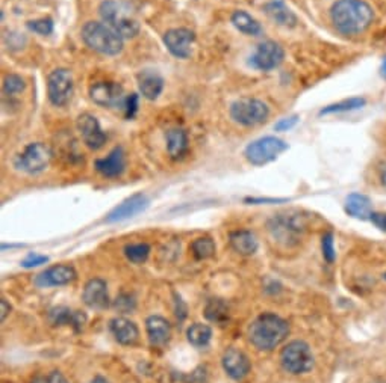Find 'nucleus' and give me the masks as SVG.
<instances>
[{
  "instance_id": "nucleus-10",
  "label": "nucleus",
  "mask_w": 386,
  "mask_h": 383,
  "mask_svg": "<svg viewBox=\"0 0 386 383\" xmlns=\"http://www.w3.org/2000/svg\"><path fill=\"white\" fill-rule=\"evenodd\" d=\"M73 89H75V80L68 70L56 68L49 74L47 95L50 103L56 108H62L71 100Z\"/></svg>"
},
{
  "instance_id": "nucleus-29",
  "label": "nucleus",
  "mask_w": 386,
  "mask_h": 383,
  "mask_svg": "<svg viewBox=\"0 0 386 383\" xmlns=\"http://www.w3.org/2000/svg\"><path fill=\"white\" fill-rule=\"evenodd\" d=\"M186 338H188V341H190V344L197 349L206 347L211 343L212 329H211V326L203 325V323H194L188 327Z\"/></svg>"
},
{
  "instance_id": "nucleus-40",
  "label": "nucleus",
  "mask_w": 386,
  "mask_h": 383,
  "mask_svg": "<svg viewBox=\"0 0 386 383\" xmlns=\"http://www.w3.org/2000/svg\"><path fill=\"white\" fill-rule=\"evenodd\" d=\"M297 123H298V116L297 115L288 116V118L279 120V123L275 125V130L276 132H288L291 129H294V127L297 125Z\"/></svg>"
},
{
  "instance_id": "nucleus-24",
  "label": "nucleus",
  "mask_w": 386,
  "mask_h": 383,
  "mask_svg": "<svg viewBox=\"0 0 386 383\" xmlns=\"http://www.w3.org/2000/svg\"><path fill=\"white\" fill-rule=\"evenodd\" d=\"M344 208H346V213L349 216L359 220H370L373 215L371 199L367 195L358 194V192L350 194L346 198V206H344Z\"/></svg>"
},
{
  "instance_id": "nucleus-33",
  "label": "nucleus",
  "mask_w": 386,
  "mask_h": 383,
  "mask_svg": "<svg viewBox=\"0 0 386 383\" xmlns=\"http://www.w3.org/2000/svg\"><path fill=\"white\" fill-rule=\"evenodd\" d=\"M124 255L133 264H143L147 261L150 255V246L147 243H132L124 248Z\"/></svg>"
},
{
  "instance_id": "nucleus-25",
  "label": "nucleus",
  "mask_w": 386,
  "mask_h": 383,
  "mask_svg": "<svg viewBox=\"0 0 386 383\" xmlns=\"http://www.w3.org/2000/svg\"><path fill=\"white\" fill-rule=\"evenodd\" d=\"M229 241H231L232 249L239 255H243V257H252V255L256 253L259 246L256 236L248 230H236L231 232Z\"/></svg>"
},
{
  "instance_id": "nucleus-6",
  "label": "nucleus",
  "mask_w": 386,
  "mask_h": 383,
  "mask_svg": "<svg viewBox=\"0 0 386 383\" xmlns=\"http://www.w3.org/2000/svg\"><path fill=\"white\" fill-rule=\"evenodd\" d=\"M288 150V144L285 141L279 139L276 136H265L250 142L246 150L244 156L248 163L255 166H264L267 163L275 162L276 158Z\"/></svg>"
},
{
  "instance_id": "nucleus-22",
  "label": "nucleus",
  "mask_w": 386,
  "mask_h": 383,
  "mask_svg": "<svg viewBox=\"0 0 386 383\" xmlns=\"http://www.w3.org/2000/svg\"><path fill=\"white\" fill-rule=\"evenodd\" d=\"M49 322L54 326H71L75 331H80L87 323V315L66 306H56L49 311Z\"/></svg>"
},
{
  "instance_id": "nucleus-37",
  "label": "nucleus",
  "mask_w": 386,
  "mask_h": 383,
  "mask_svg": "<svg viewBox=\"0 0 386 383\" xmlns=\"http://www.w3.org/2000/svg\"><path fill=\"white\" fill-rule=\"evenodd\" d=\"M135 306H137V302H135V299L131 294H120L116 299V302H114V308L123 314H129L131 311L135 310Z\"/></svg>"
},
{
  "instance_id": "nucleus-26",
  "label": "nucleus",
  "mask_w": 386,
  "mask_h": 383,
  "mask_svg": "<svg viewBox=\"0 0 386 383\" xmlns=\"http://www.w3.org/2000/svg\"><path fill=\"white\" fill-rule=\"evenodd\" d=\"M265 13L280 26L294 27L297 25L296 14L287 6L284 0H271L265 5Z\"/></svg>"
},
{
  "instance_id": "nucleus-49",
  "label": "nucleus",
  "mask_w": 386,
  "mask_h": 383,
  "mask_svg": "<svg viewBox=\"0 0 386 383\" xmlns=\"http://www.w3.org/2000/svg\"><path fill=\"white\" fill-rule=\"evenodd\" d=\"M383 278H385V281H386V273H385V275H383Z\"/></svg>"
},
{
  "instance_id": "nucleus-1",
  "label": "nucleus",
  "mask_w": 386,
  "mask_h": 383,
  "mask_svg": "<svg viewBox=\"0 0 386 383\" xmlns=\"http://www.w3.org/2000/svg\"><path fill=\"white\" fill-rule=\"evenodd\" d=\"M330 20L342 35L363 34L374 21V9L365 0H338L330 9Z\"/></svg>"
},
{
  "instance_id": "nucleus-12",
  "label": "nucleus",
  "mask_w": 386,
  "mask_h": 383,
  "mask_svg": "<svg viewBox=\"0 0 386 383\" xmlns=\"http://www.w3.org/2000/svg\"><path fill=\"white\" fill-rule=\"evenodd\" d=\"M285 59V51L275 41H264L258 46L255 55L250 58V65L260 71L277 68Z\"/></svg>"
},
{
  "instance_id": "nucleus-41",
  "label": "nucleus",
  "mask_w": 386,
  "mask_h": 383,
  "mask_svg": "<svg viewBox=\"0 0 386 383\" xmlns=\"http://www.w3.org/2000/svg\"><path fill=\"white\" fill-rule=\"evenodd\" d=\"M370 220L375 228L386 234V211H373Z\"/></svg>"
},
{
  "instance_id": "nucleus-9",
  "label": "nucleus",
  "mask_w": 386,
  "mask_h": 383,
  "mask_svg": "<svg viewBox=\"0 0 386 383\" xmlns=\"http://www.w3.org/2000/svg\"><path fill=\"white\" fill-rule=\"evenodd\" d=\"M270 108L258 99H239L231 106L232 120L244 127H255L267 121Z\"/></svg>"
},
{
  "instance_id": "nucleus-27",
  "label": "nucleus",
  "mask_w": 386,
  "mask_h": 383,
  "mask_svg": "<svg viewBox=\"0 0 386 383\" xmlns=\"http://www.w3.org/2000/svg\"><path fill=\"white\" fill-rule=\"evenodd\" d=\"M167 153L173 161H179L188 151V134L183 129H171L167 132Z\"/></svg>"
},
{
  "instance_id": "nucleus-47",
  "label": "nucleus",
  "mask_w": 386,
  "mask_h": 383,
  "mask_svg": "<svg viewBox=\"0 0 386 383\" xmlns=\"http://www.w3.org/2000/svg\"><path fill=\"white\" fill-rule=\"evenodd\" d=\"M380 183L386 189V166L382 168V171H380Z\"/></svg>"
},
{
  "instance_id": "nucleus-8",
  "label": "nucleus",
  "mask_w": 386,
  "mask_h": 383,
  "mask_svg": "<svg viewBox=\"0 0 386 383\" xmlns=\"http://www.w3.org/2000/svg\"><path fill=\"white\" fill-rule=\"evenodd\" d=\"M50 161H52L50 148L46 144L35 142V144H29L25 150L16 157L14 166L18 169V171H22L25 174L35 175V174L43 172L44 169H47Z\"/></svg>"
},
{
  "instance_id": "nucleus-34",
  "label": "nucleus",
  "mask_w": 386,
  "mask_h": 383,
  "mask_svg": "<svg viewBox=\"0 0 386 383\" xmlns=\"http://www.w3.org/2000/svg\"><path fill=\"white\" fill-rule=\"evenodd\" d=\"M26 88L25 80L18 74H8L4 79V92L6 95H17L23 92Z\"/></svg>"
},
{
  "instance_id": "nucleus-32",
  "label": "nucleus",
  "mask_w": 386,
  "mask_h": 383,
  "mask_svg": "<svg viewBox=\"0 0 386 383\" xmlns=\"http://www.w3.org/2000/svg\"><path fill=\"white\" fill-rule=\"evenodd\" d=\"M215 243L211 237H199L191 243V252L197 260H207L215 255Z\"/></svg>"
},
{
  "instance_id": "nucleus-36",
  "label": "nucleus",
  "mask_w": 386,
  "mask_h": 383,
  "mask_svg": "<svg viewBox=\"0 0 386 383\" xmlns=\"http://www.w3.org/2000/svg\"><path fill=\"white\" fill-rule=\"evenodd\" d=\"M28 27L32 32H35V34L46 37L54 32V21H52V18H40V20L29 21Z\"/></svg>"
},
{
  "instance_id": "nucleus-28",
  "label": "nucleus",
  "mask_w": 386,
  "mask_h": 383,
  "mask_svg": "<svg viewBox=\"0 0 386 383\" xmlns=\"http://www.w3.org/2000/svg\"><path fill=\"white\" fill-rule=\"evenodd\" d=\"M232 25L246 35L258 37L263 32V26H260L259 21L247 14L246 11H235L232 14Z\"/></svg>"
},
{
  "instance_id": "nucleus-48",
  "label": "nucleus",
  "mask_w": 386,
  "mask_h": 383,
  "mask_svg": "<svg viewBox=\"0 0 386 383\" xmlns=\"http://www.w3.org/2000/svg\"><path fill=\"white\" fill-rule=\"evenodd\" d=\"M382 76L386 79V58H385V61L382 63Z\"/></svg>"
},
{
  "instance_id": "nucleus-31",
  "label": "nucleus",
  "mask_w": 386,
  "mask_h": 383,
  "mask_svg": "<svg viewBox=\"0 0 386 383\" xmlns=\"http://www.w3.org/2000/svg\"><path fill=\"white\" fill-rule=\"evenodd\" d=\"M365 104H367V100H365L363 97H353V99H347V100H342V101H338L335 104L327 106V108H325L320 112V115L358 111V109H362Z\"/></svg>"
},
{
  "instance_id": "nucleus-15",
  "label": "nucleus",
  "mask_w": 386,
  "mask_h": 383,
  "mask_svg": "<svg viewBox=\"0 0 386 383\" xmlns=\"http://www.w3.org/2000/svg\"><path fill=\"white\" fill-rule=\"evenodd\" d=\"M78 273L73 265L68 264H56L52 268L41 272L37 278L35 284L41 289H49V287H62L75 282Z\"/></svg>"
},
{
  "instance_id": "nucleus-5",
  "label": "nucleus",
  "mask_w": 386,
  "mask_h": 383,
  "mask_svg": "<svg viewBox=\"0 0 386 383\" xmlns=\"http://www.w3.org/2000/svg\"><path fill=\"white\" fill-rule=\"evenodd\" d=\"M280 364L287 373L300 376L309 373L314 368L315 359L308 343L301 341V339H294L282 349Z\"/></svg>"
},
{
  "instance_id": "nucleus-43",
  "label": "nucleus",
  "mask_w": 386,
  "mask_h": 383,
  "mask_svg": "<svg viewBox=\"0 0 386 383\" xmlns=\"http://www.w3.org/2000/svg\"><path fill=\"white\" fill-rule=\"evenodd\" d=\"M287 199H275V198H247L246 202L250 204H277V202H284Z\"/></svg>"
},
{
  "instance_id": "nucleus-20",
  "label": "nucleus",
  "mask_w": 386,
  "mask_h": 383,
  "mask_svg": "<svg viewBox=\"0 0 386 383\" xmlns=\"http://www.w3.org/2000/svg\"><path fill=\"white\" fill-rule=\"evenodd\" d=\"M109 331L121 346H135L140 339V329L126 317H116L109 322Z\"/></svg>"
},
{
  "instance_id": "nucleus-38",
  "label": "nucleus",
  "mask_w": 386,
  "mask_h": 383,
  "mask_svg": "<svg viewBox=\"0 0 386 383\" xmlns=\"http://www.w3.org/2000/svg\"><path fill=\"white\" fill-rule=\"evenodd\" d=\"M49 261V257L46 255H40V253H29L28 257L22 261V265L25 269H32V268H38L41 264H46Z\"/></svg>"
},
{
  "instance_id": "nucleus-46",
  "label": "nucleus",
  "mask_w": 386,
  "mask_h": 383,
  "mask_svg": "<svg viewBox=\"0 0 386 383\" xmlns=\"http://www.w3.org/2000/svg\"><path fill=\"white\" fill-rule=\"evenodd\" d=\"M88 383H109L105 377H102V376H96V377H92Z\"/></svg>"
},
{
  "instance_id": "nucleus-2",
  "label": "nucleus",
  "mask_w": 386,
  "mask_h": 383,
  "mask_svg": "<svg viewBox=\"0 0 386 383\" xmlns=\"http://www.w3.org/2000/svg\"><path fill=\"white\" fill-rule=\"evenodd\" d=\"M289 325L275 313H263L248 327V339L260 352H271L285 341Z\"/></svg>"
},
{
  "instance_id": "nucleus-23",
  "label": "nucleus",
  "mask_w": 386,
  "mask_h": 383,
  "mask_svg": "<svg viewBox=\"0 0 386 383\" xmlns=\"http://www.w3.org/2000/svg\"><path fill=\"white\" fill-rule=\"evenodd\" d=\"M138 89L144 99L156 100L164 89V79L153 70H144L137 76Z\"/></svg>"
},
{
  "instance_id": "nucleus-17",
  "label": "nucleus",
  "mask_w": 386,
  "mask_h": 383,
  "mask_svg": "<svg viewBox=\"0 0 386 383\" xmlns=\"http://www.w3.org/2000/svg\"><path fill=\"white\" fill-rule=\"evenodd\" d=\"M147 207H149V198L143 194H135L124 199L117 207H114L109 211V215L107 216V222L114 223V222L131 219L133 216L140 215V213H143Z\"/></svg>"
},
{
  "instance_id": "nucleus-30",
  "label": "nucleus",
  "mask_w": 386,
  "mask_h": 383,
  "mask_svg": "<svg viewBox=\"0 0 386 383\" xmlns=\"http://www.w3.org/2000/svg\"><path fill=\"white\" fill-rule=\"evenodd\" d=\"M205 317L210 320L211 323H215L218 326H223L229 322V306L220 299H212L207 302L205 308Z\"/></svg>"
},
{
  "instance_id": "nucleus-7",
  "label": "nucleus",
  "mask_w": 386,
  "mask_h": 383,
  "mask_svg": "<svg viewBox=\"0 0 386 383\" xmlns=\"http://www.w3.org/2000/svg\"><path fill=\"white\" fill-rule=\"evenodd\" d=\"M268 230L275 240L285 246H293L303 236L306 223L303 218L297 215H277L268 222Z\"/></svg>"
},
{
  "instance_id": "nucleus-19",
  "label": "nucleus",
  "mask_w": 386,
  "mask_h": 383,
  "mask_svg": "<svg viewBox=\"0 0 386 383\" xmlns=\"http://www.w3.org/2000/svg\"><path fill=\"white\" fill-rule=\"evenodd\" d=\"M82 299L92 310H107L111 303L107 282L100 278L90 280L83 289Z\"/></svg>"
},
{
  "instance_id": "nucleus-21",
  "label": "nucleus",
  "mask_w": 386,
  "mask_h": 383,
  "mask_svg": "<svg viewBox=\"0 0 386 383\" xmlns=\"http://www.w3.org/2000/svg\"><path fill=\"white\" fill-rule=\"evenodd\" d=\"M145 331H147L149 341L156 347L165 346L171 338V325L161 315H150L145 320Z\"/></svg>"
},
{
  "instance_id": "nucleus-35",
  "label": "nucleus",
  "mask_w": 386,
  "mask_h": 383,
  "mask_svg": "<svg viewBox=\"0 0 386 383\" xmlns=\"http://www.w3.org/2000/svg\"><path fill=\"white\" fill-rule=\"evenodd\" d=\"M321 251H322V258H325L329 264H332L337 260L335 237H333V232L329 231L321 237Z\"/></svg>"
},
{
  "instance_id": "nucleus-14",
  "label": "nucleus",
  "mask_w": 386,
  "mask_h": 383,
  "mask_svg": "<svg viewBox=\"0 0 386 383\" xmlns=\"http://www.w3.org/2000/svg\"><path fill=\"white\" fill-rule=\"evenodd\" d=\"M78 132L82 136V141L90 150L97 151L107 144V134L102 130L100 123L96 116L91 113H82L76 121Z\"/></svg>"
},
{
  "instance_id": "nucleus-39",
  "label": "nucleus",
  "mask_w": 386,
  "mask_h": 383,
  "mask_svg": "<svg viewBox=\"0 0 386 383\" xmlns=\"http://www.w3.org/2000/svg\"><path fill=\"white\" fill-rule=\"evenodd\" d=\"M138 111V95L137 94H131L128 95L126 106H124V112H126V118L132 120L135 113Z\"/></svg>"
},
{
  "instance_id": "nucleus-4",
  "label": "nucleus",
  "mask_w": 386,
  "mask_h": 383,
  "mask_svg": "<svg viewBox=\"0 0 386 383\" xmlns=\"http://www.w3.org/2000/svg\"><path fill=\"white\" fill-rule=\"evenodd\" d=\"M80 35L83 42H85L91 50L100 53V55L116 56L123 50V38L107 23L88 21V23L82 27Z\"/></svg>"
},
{
  "instance_id": "nucleus-44",
  "label": "nucleus",
  "mask_w": 386,
  "mask_h": 383,
  "mask_svg": "<svg viewBox=\"0 0 386 383\" xmlns=\"http://www.w3.org/2000/svg\"><path fill=\"white\" fill-rule=\"evenodd\" d=\"M46 383H70L66 376L59 373V371H52V373L47 376Z\"/></svg>"
},
{
  "instance_id": "nucleus-3",
  "label": "nucleus",
  "mask_w": 386,
  "mask_h": 383,
  "mask_svg": "<svg viewBox=\"0 0 386 383\" xmlns=\"http://www.w3.org/2000/svg\"><path fill=\"white\" fill-rule=\"evenodd\" d=\"M99 13L103 23L116 30L123 39L138 35L140 23L126 4L117 2V0H105L100 4Z\"/></svg>"
},
{
  "instance_id": "nucleus-45",
  "label": "nucleus",
  "mask_w": 386,
  "mask_h": 383,
  "mask_svg": "<svg viewBox=\"0 0 386 383\" xmlns=\"http://www.w3.org/2000/svg\"><path fill=\"white\" fill-rule=\"evenodd\" d=\"M0 311H2V315H0V318H2V322H4L5 318L8 317L9 311H11V306H9V303L5 299L0 301Z\"/></svg>"
},
{
  "instance_id": "nucleus-42",
  "label": "nucleus",
  "mask_w": 386,
  "mask_h": 383,
  "mask_svg": "<svg viewBox=\"0 0 386 383\" xmlns=\"http://www.w3.org/2000/svg\"><path fill=\"white\" fill-rule=\"evenodd\" d=\"M174 305H176V308H174V311H176V317L179 318L181 322H182V320H185L188 308H186L185 302L181 299V296H177L176 293H174Z\"/></svg>"
},
{
  "instance_id": "nucleus-18",
  "label": "nucleus",
  "mask_w": 386,
  "mask_h": 383,
  "mask_svg": "<svg viewBox=\"0 0 386 383\" xmlns=\"http://www.w3.org/2000/svg\"><path fill=\"white\" fill-rule=\"evenodd\" d=\"M94 168L105 178H117L126 169V154L121 146H116L107 157L97 158L94 162Z\"/></svg>"
},
{
  "instance_id": "nucleus-11",
  "label": "nucleus",
  "mask_w": 386,
  "mask_h": 383,
  "mask_svg": "<svg viewBox=\"0 0 386 383\" xmlns=\"http://www.w3.org/2000/svg\"><path fill=\"white\" fill-rule=\"evenodd\" d=\"M90 99L100 108L117 109L126 106L128 95L124 94L121 84L116 82H97L91 84Z\"/></svg>"
},
{
  "instance_id": "nucleus-16",
  "label": "nucleus",
  "mask_w": 386,
  "mask_h": 383,
  "mask_svg": "<svg viewBox=\"0 0 386 383\" xmlns=\"http://www.w3.org/2000/svg\"><path fill=\"white\" fill-rule=\"evenodd\" d=\"M222 365L226 375L234 380H243L250 373V370H252L248 356L235 347H229L223 353Z\"/></svg>"
},
{
  "instance_id": "nucleus-13",
  "label": "nucleus",
  "mask_w": 386,
  "mask_h": 383,
  "mask_svg": "<svg viewBox=\"0 0 386 383\" xmlns=\"http://www.w3.org/2000/svg\"><path fill=\"white\" fill-rule=\"evenodd\" d=\"M195 41L194 32L185 27H176L167 30L164 34V44L173 56L186 59L191 56L193 44Z\"/></svg>"
}]
</instances>
